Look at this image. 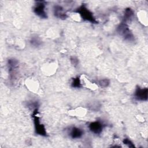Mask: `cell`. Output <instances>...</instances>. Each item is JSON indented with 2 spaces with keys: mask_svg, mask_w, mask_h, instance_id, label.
Masks as SVG:
<instances>
[{
  "mask_svg": "<svg viewBox=\"0 0 148 148\" xmlns=\"http://www.w3.org/2000/svg\"><path fill=\"white\" fill-rule=\"evenodd\" d=\"M76 12L80 14V16L83 20L94 24H97L98 23L97 21L95 20V17H94L92 13L86 8V5H81L76 9Z\"/></svg>",
  "mask_w": 148,
  "mask_h": 148,
  "instance_id": "6da1fadb",
  "label": "cell"
},
{
  "mask_svg": "<svg viewBox=\"0 0 148 148\" xmlns=\"http://www.w3.org/2000/svg\"><path fill=\"white\" fill-rule=\"evenodd\" d=\"M117 31L119 34L122 36L125 40L132 41L134 40V35L130 31L127 24L124 21L120 23L117 27Z\"/></svg>",
  "mask_w": 148,
  "mask_h": 148,
  "instance_id": "7a4b0ae2",
  "label": "cell"
},
{
  "mask_svg": "<svg viewBox=\"0 0 148 148\" xmlns=\"http://www.w3.org/2000/svg\"><path fill=\"white\" fill-rule=\"evenodd\" d=\"M37 113H38V109L37 108H36L35 109L34 111V113L32 114V116L34 118V122L35 124V132L38 135H40L42 136H46V131L45 128L43 126V125L40 123L39 117L37 116Z\"/></svg>",
  "mask_w": 148,
  "mask_h": 148,
  "instance_id": "3957f363",
  "label": "cell"
},
{
  "mask_svg": "<svg viewBox=\"0 0 148 148\" xmlns=\"http://www.w3.org/2000/svg\"><path fill=\"white\" fill-rule=\"evenodd\" d=\"M34 12L39 17L42 18L47 17V13L45 11V5L43 2H38L34 8Z\"/></svg>",
  "mask_w": 148,
  "mask_h": 148,
  "instance_id": "277c9868",
  "label": "cell"
},
{
  "mask_svg": "<svg viewBox=\"0 0 148 148\" xmlns=\"http://www.w3.org/2000/svg\"><path fill=\"white\" fill-rule=\"evenodd\" d=\"M148 90L147 88H140L138 87L135 91V98L138 101H146L147 99Z\"/></svg>",
  "mask_w": 148,
  "mask_h": 148,
  "instance_id": "5b68a950",
  "label": "cell"
},
{
  "mask_svg": "<svg viewBox=\"0 0 148 148\" xmlns=\"http://www.w3.org/2000/svg\"><path fill=\"white\" fill-rule=\"evenodd\" d=\"M103 127H104V125L101 122L98 121L92 122L88 125V128L92 132L95 134H100L102 132L103 128Z\"/></svg>",
  "mask_w": 148,
  "mask_h": 148,
  "instance_id": "8992f818",
  "label": "cell"
},
{
  "mask_svg": "<svg viewBox=\"0 0 148 148\" xmlns=\"http://www.w3.org/2000/svg\"><path fill=\"white\" fill-rule=\"evenodd\" d=\"M53 12L54 16L59 18L65 19L67 17L66 14L64 12V9L60 5H55L54 6Z\"/></svg>",
  "mask_w": 148,
  "mask_h": 148,
  "instance_id": "52a82bcc",
  "label": "cell"
},
{
  "mask_svg": "<svg viewBox=\"0 0 148 148\" xmlns=\"http://www.w3.org/2000/svg\"><path fill=\"white\" fill-rule=\"evenodd\" d=\"M83 134V131L79 128L77 127H73L69 132V135L73 139H77L80 138L82 136Z\"/></svg>",
  "mask_w": 148,
  "mask_h": 148,
  "instance_id": "ba28073f",
  "label": "cell"
},
{
  "mask_svg": "<svg viewBox=\"0 0 148 148\" xmlns=\"http://www.w3.org/2000/svg\"><path fill=\"white\" fill-rule=\"evenodd\" d=\"M134 15V12L132 9L131 8H127L125 9L124 14V22L126 23L128 21L131 20Z\"/></svg>",
  "mask_w": 148,
  "mask_h": 148,
  "instance_id": "9c48e42d",
  "label": "cell"
},
{
  "mask_svg": "<svg viewBox=\"0 0 148 148\" xmlns=\"http://www.w3.org/2000/svg\"><path fill=\"white\" fill-rule=\"evenodd\" d=\"M109 80L108 79H101L100 80L98 81V84L101 87H106L108 86V85L109 84Z\"/></svg>",
  "mask_w": 148,
  "mask_h": 148,
  "instance_id": "30bf717a",
  "label": "cell"
},
{
  "mask_svg": "<svg viewBox=\"0 0 148 148\" xmlns=\"http://www.w3.org/2000/svg\"><path fill=\"white\" fill-rule=\"evenodd\" d=\"M72 86L73 87H76V88H79L81 87V82L79 77H77L73 79V81L72 82Z\"/></svg>",
  "mask_w": 148,
  "mask_h": 148,
  "instance_id": "8fae6325",
  "label": "cell"
},
{
  "mask_svg": "<svg viewBox=\"0 0 148 148\" xmlns=\"http://www.w3.org/2000/svg\"><path fill=\"white\" fill-rule=\"evenodd\" d=\"M30 42L31 43V44L33 46H38L40 45V41L38 39H37L36 38H32Z\"/></svg>",
  "mask_w": 148,
  "mask_h": 148,
  "instance_id": "7c38bea8",
  "label": "cell"
},
{
  "mask_svg": "<svg viewBox=\"0 0 148 148\" xmlns=\"http://www.w3.org/2000/svg\"><path fill=\"white\" fill-rule=\"evenodd\" d=\"M123 143L125 145H127L129 147H134V145H133V143H132V142L128 138H125L123 140Z\"/></svg>",
  "mask_w": 148,
  "mask_h": 148,
  "instance_id": "4fadbf2b",
  "label": "cell"
},
{
  "mask_svg": "<svg viewBox=\"0 0 148 148\" xmlns=\"http://www.w3.org/2000/svg\"><path fill=\"white\" fill-rule=\"evenodd\" d=\"M71 63L73 65H75V66H76V65H77V64H78V60L76 58H75V57H72V58H71Z\"/></svg>",
  "mask_w": 148,
  "mask_h": 148,
  "instance_id": "5bb4252c",
  "label": "cell"
}]
</instances>
